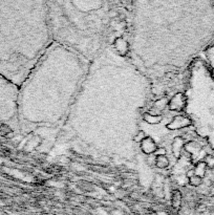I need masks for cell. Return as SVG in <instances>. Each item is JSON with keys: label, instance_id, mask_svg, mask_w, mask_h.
<instances>
[{"label": "cell", "instance_id": "obj_6", "mask_svg": "<svg viewBox=\"0 0 214 215\" xmlns=\"http://www.w3.org/2000/svg\"><path fill=\"white\" fill-rule=\"evenodd\" d=\"M185 140L183 139V136H175L172 142V153L177 160L181 159L182 156V151L185 147Z\"/></svg>", "mask_w": 214, "mask_h": 215}, {"label": "cell", "instance_id": "obj_16", "mask_svg": "<svg viewBox=\"0 0 214 215\" xmlns=\"http://www.w3.org/2000/svg\"><path fill=\"white\" fill-rule=\"evenodd\" d=\"M161 154H166L165 148H158V150H156V155H161Z\"/></svg>", "mask_w": 214, "mask_h": 215}, {"label": "cell", "instance_id": "obj_10", "mask_svg": "<svg viewBox=\"0 0 214 215\" xmlns=\"http://www.w3.org/2000/svg\"><path fill=\"white\" fill-rule=\"evenodd\" d=\"M172 204H173L174 207H179V205H181V201H182V193L179 192V190H174L173 192H172Z\"/></svg>", "mask_w": 214, "mask_h": 215}, {"label": "cell", "instance_id": "obj_12", "mask_svg": "<svg viewBox=\"0 0 214 215\" xmlns=\"http://www.w3.org/2000/svg\"><path fill=\"white\" fill-rule=\"evenodd\" d=\"M188 180H189V185L193 186V187H198V186H200L203 183V178L197 176V175H193V176L188 178Z\"/></svg>", "mask_w": 214, "mask_h": 215}, {"label": "cell", "instance_id": "obj_17", "mask_svg": "<svg viewBox=\"0 0 214 215\" xmlns=\"http://www.w3.org/2000/svg\"><path fill=\"white\" fill-rule=\"evenodd\" d=\"M193 175H195V173H194V170H189V171H188V172H187V177L188 178H190V177H191V176H193Z\"/></svg>", "mask_w": 214, "mask_h": 215}, {"label": "cell", "instance_id": "obj_9", "mask_svg": "<svg viewBox=\"0 0 214 215\" xmlns=\"http://www.w3.org/2000/svg\"><path fill=\"white\" fill-rule=\"evenodd\" d=\"M207 163H206V160H200V162H198L196 166H195V168L193 170H194V173L195 175H197V176L200 177H204L206 174V172H207Z\"/></svg>", "mask_w": 214, "mask_h": 215}, {"label": "cell", "instance_id": "obj_4", "mask_svg": "<svg viewBox=\"0 0 214 215\" xmlns=\"http://www.w3.org/2000/svg\"><path fill=\"white\" fill-rule=\"evenodd\" d=\"M141 149H142V151L144 152L145 154H152L154 153V152H156V150H158V145H156L155 141L153 140L151 136H146V138L143 140L142 142H141Z\"/></svg>", "mask_w": 214, "mask_h": 215}, {"label": "cell", "instance_id": "obj_13", "mask_svg": "<svg viewBox=\"0 0 214 215\" xmlns=\"http://www.w3.org/2000/svg\"><path fill=\"white\" fill-rule=\"evenodd\" d=\"M146 134H145V132L143 130H140L139 132H138L137 134H135L134 136V142H137V143H140L141 144V142L143 141V140H144L145 138H146Z\"/></svg>", "mask_w": 214, "mask_h": 215}, {"label": "cell", "instance_id": "obj_15", "mask_svg": "<svg viewBox=\"0 0 214 215\" xmlns=\"http://www.w3.org/2000/svg\"><path fill=\"white\" fill-rule=\"evenodd\" d=\"M155 105L158 106V109H160V110H162V109H163L164 107H165L166 105H168V103L166 102V101H165V99H163V100H160V101H158V102L155 103Z\"/></svg>", "mask_w": 214, "mask_h": 215}, {"label": "cell", "instance_id": "obj_3", "mask_svg": "<svg viewBox=\"0 0 214 215\" xmlns=\"http://www.w3.org/2000/svg\"><path fill=\"white\" fill-rule=\"evenodd\" d=\"M191 120L188 116H174L172 120L166 125V128L169 130H179L182 128H186V127L191 125Z\"/></svg>", "mask_w": 214, "mask_h": 215}, {"label": "cell", "instance_id": "obj_11", "mask_svg": "<svg viewBox=\"0 0 214 215\" xmlns=\"http://www.w3.org/2000/svg\"><path fill=\"white\" fill-rule=\"evenodd\" d=\"M78 187L80 189H82L83 191H86V192H90V191H93V184H90L87 181H81V182L78 183Z\"/></svg>", "mask_w": 214, "mask_h": 215}, {"label": "cell", "instance_id": "obj_8", "mask_svg": "<svg viewBox=\"0 0 214 215\" xmlns=\"http://www.w3.org/2000/svg\"><path fill=\"white\" fill-rule=\"evenodd\" d=\"M143 120H144L146 123L151 124V125H155V124L161 123L162 120H163V116L161 115H153V113L147 112L143 116Z\"/></svg>", "mask_w": 214, "mask_h": 215}, {"label": "cell", "instance_id": "obj_2", "mask_svg": "<svg viewBox=\"0 0 214 215\" xmlns=\"http://www.w3.org/2000/svg\"><path fill=\"white\" fill-rule=\"evenodd\" d=\"M187 98L183 92H177L168 102V109L171 111H182L186 107Z\"/></svg>", "mask_w": 214, "mask_h": 215}, {"label": "cell", "instance_id": "obj_14", "mask_svg": "<svg viewBox=\"0 0 214 215\" xmlns=\"http://www.w3.org/2000/svg\"><path fill=\"white\" fill-rule=\"evenodd\" d=\"M207 56H208V59L211 62V64H212V66L214 67V46H212V47H210L208 50Z\"/></svg>", "mask_w": 214, "mask_h": 215}, {"label": "cell", "instance_id": "obj_7", "mask_svg": "<svg viewBox=\"0 0 214 215\" xmlns=\"http://www.w3.org/2000/svg\"><path fill=\"white\" fill-rule=\"evenodd\" d=\"M154 165L158 169H166L169 166V159L167 157L166 154L156 155L154 160Z\"/></svg>", "mask_w": 214, "mask_h": 215}, {"label": "cell", "instance_id": "obj_5", "mask_svg": "<svg viewBox=\"0 0 214 215\" xmlns=\"http://www.w3.org/2000/svg\"><path fill=\"white\" fill-rule=\"evenodd\" d=\"M113 46H114V48H116L117 53L122 57H125L129 51L128 42H127L126 40H124V38H122V37H118L114 40Z\"/></svg>", "mask_w": 214, "mask_h": 215}, {"label": "cell", "instance_id": "obj_1", "mask_svg": "<svg viewBox=\"0 0 214 215\" xmlns=\"http://www.w3.org/2000/svg\"><path fill=\"white\" fill-rule=\"evenodd\" d=\"M14 112V91L11 83L0 75V121L11 119Z\"/></svg>", "mask_w": 214, "mask_h": 215}]
</instances>
